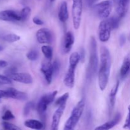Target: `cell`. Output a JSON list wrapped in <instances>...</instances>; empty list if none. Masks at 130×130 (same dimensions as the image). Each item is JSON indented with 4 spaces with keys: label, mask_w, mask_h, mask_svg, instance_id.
Returning <instances> with one entry per match:
<instances>
[{
    "label": "cell",
    "mask_w": 130,
    "mask_h": 130,
    "mask_svg": "<svg viewBox=\"0 0 130 130\" xmlns=\"http://www.w3.org/2000/svg\"><path fill=\"white\" fill-rule=\"evenodd\" d=\"M111 67V57L109 49L102 46L100 50V65L99 69L98 81L100 90L106 88L109 80Z\"/></svg>",
    "instance_id": "1"
},
{
    "label": "cell",
    "mask_w": 130,
    "mask_h": 130,
    "mask_svg": "<svg viewBox=\"0 0 130 130\" xmlns=\"http://www.w3.org/2000/svg\"><path fill=\"white\" fill-rule=\"evenodd\" d=\"M99 67V57L97 53V44L95 38L91 37L90 39V58H89L88 66L86 71V78L88 80L92 79L95 76L98 71Z\"/></svg>",
    "instance_id": "2"
},
{
    "label": "cell",
    "mask_w": 130,
    "mask_h": 130,
    "mask_svg": "<svg viewBox=\"0 0 130 130\" xmlns=\"http://www.w3.org/2000/svg\"><path fill=\"white\" fill-rule=\"evenodd\" d=\"M80 60V55L78 52H73L70 55L68 71L63 79L64 85L69 88H72L74 86L75 70Z\"/></svg>",
    "instance_id": "3"
},
{
    "label": "cell",
    "mask_w": 130,
    "mask_h": 130,
    "mask_svg": "<svg viewBox=\"0 0 130 130\" xmlns=\"http://www.w3.org/2000/svg\"><path fill=\"white\" fill-rule=\"evenodd\" d=\"M85 107V100L83 99L78 102L72 109L71 116L64 125V130H73L78 123Z\"/></svg>",
    "instance_id": "4"
},
{
    "label": "cell",
    "mask_w": 130,
    "mask_h": 130,
    "mask_svg": "<svg viewBox=\"0 0 130 130\" xmlns=\"http://www.w3.org/2000/svg\"><path fill=\"white\" fill-rule=\"evenodd\" d=\"M57 92V91H53L52 93L45 94L39 99L37 105V110L42 119L46 117V112L48 106L54 101Z\"/></svg>",
    "instance_id": "5"
},
{
    "label": "cell",
    "mask_w": 130,
    "mask_h": 130,
    "mask_svg": "<svg viewBox=\"0 0 130 130\" xmlns=\"http://www.w3.org/2000/svg\"><path fill=\"white\" fill-rule=\"evenodd\" d=\"M112 9V2L110 0L103 1L93 5L95 13L99 18L106 19L109 17Z\"/></svg>",
    "instance_id": "6"
},
{
    "label": "cell",
    "mask_w": 130,
    "mask_h": 130,
    "mask_svg": "<svg viewBox=\"0 0 130 130\" xmlns=\"http://www.w3.org/2000/svg\"><path fill=\"white\" fill-rule=\"evenodd\" d=\"M83 13V0H72V16L73 26L78 29L81 25Z\"/></svg>",
    "instance_id": "7"
},
{
    "label": "cell",
    "mask_w": 130,
    "mask_h": 130,
    "mask_svg": "<svg viewBox=\"0 0 130 130\" xmlns=\"http://www.w3.org/2000/svg\"><path fill=\"white\" fill-rule=\"evenodd\" d=\"M111 27L107 19H103L99 25V37L100 41L103 43L108 41L110 38Z\"/></svg>",
    "instance_id": "8"
},
{
    "label": "cell",
    "mask_w": 130,
    "mask_h": 130,
    "mask_svg": "<svg viewBox=\"0 0 130 130\" xmlns=\"http://www.w3.org/2000/svg\"><path fill=\"white\" fill-rule=\"evenodd\" d=\"M38 41L41 44H50L53 39L52 32L47 28H41L36 34Z\"/></svg>",
    "instance_id": "9"
},
{
    "label": "cell",
    "mask_w": 130,
    "mask_h": 130,
    "mask_svg": "<svg viewBox=\"0 0 130 130\" xmlns=\"http://www.w3.org/2000/svg\"><path fill=\"white\" fill-rule=\"evenodd\" d=\"M46 60V61H44L42 63L41 71L43 73L47 84L50 85L53 77V67H52V63H51L50 62L51 60Z\"/></svg>",
    "instance_id": "10"
},
{
    "label": "cell",
    "mask_w": 130,
    "mask_h": 130,
    "mask_svg": "<svg viewBox=\"0 0 130 130\" xmlns=\"http://www.w3.org/2000/svg\"><path fill=\"white\" fill-rule=\"evenodd\" d=\"M0 20L6 22L21 21L20 12L12 10H6L0 11Z\"/></svg>",
    "instance_id": "11"
},
{
    "label": "cell",
    "mask_w": 130,
    "mask_h": 130,
    "mask_svg": "<svg viewBox=\"0 0 130 130\" xmlns=\"http://www.w3.org/2000/svg\"><path fill=\"white\" fill-rule=\"evenodd\" d=\"M117 14L122 19L128 11L129 0H112Z\"/></svg>",
    "instance_id": "12"
},
{
    "label": "cell",
    "mask_w": 130,
    "mask_h": 130,
    "mask_svg": "<svg viewBox=\"0 0 130 130\" xmlns=\"http://www.w3.org/2000/svg\"><path fill=\"white\" fill-rule=\"evenodd\" d=\"M8 77L13 81L20 83L30 85L33 83V78L31 75L29 74V73H25V72H20V73L17 72H14Z\"/></svg>",
    "instance_id": "13"
},
{
    "label": "cell",
    "mask_w": 130,
    "mask_h": 130,
    "mask_svg": "<svg viewBox=\"0 0 130 130\" xmlns=\"http://www.w3.org/2000/svg\"><path fill=\"white\" fill-rule=\"evenodd\" d=\"M66 104H67V102L63 103V104L58 106V109L55 110V112L53 114L52 122V130H57L58 129V126H59L61 118H62V115L64 112L65 109H66Z\"/></svg>",
    "instance_id": "14"
},
{
    "label": "cell",
    "mask_w": 130,
    "mask_h": 130,
    "mask_svg": "<svg viewBox=\"0 0 130 130\" xmlns=\"http://www.w3.org/2000/svg\"><path fill=\"white\" fill-rule=\"evenodd\" d=\"M5 90L6 92V98H10L21 101H25L28 99V96L25 93L19 91L13 88H9Z\"/></svg>",
    "instance_id": "15"
},
{
    "label": "cell",
    "mask_w": 130,
    "mask_h": 130,
    "mask_svg": "<svg viewBox=\"0 0 130 130\" xmlns=\"http://www.w3.org/2000/svg\"><path fill=\"white\" fill-rule=\"evenodd\" d=\"M119 87V81H118L114 85L112 88L111 89V91H110L109 96V115H111L114 111V107L116 104V95L118 94V90Z\"/></svg>",
    "instance_id": "16"
},
{
    "label": "cell",
    "mask_w": 130,
    "mask_h": 130,
    "mask_svg": "<svg viewBox=\"0 0 130 130\" xmlns=\"http://www.w3.org/2000/svg\"><path fill=\"white\" fill-rule=\"evenodd\" d=\"M74 43V37L71 32L69 31L65 34L63 42V50L64 53H68L71 52Z\"/></svg>",
    "instance_id": "17"
},
{
    "label": "cell",
    "mask_w": 130,
    "mask_h": 130,
    "mask_svg": "<svg viewBox=\"0 0 130 130\" xmlns=\"http://www.w3.org/2000/svg\"><path fill=\"white\" fill-rule=\"evenodd\" d=\"M121 119V114L120 113H118L116 114L115 116L113 118L112 120L99 126L95 128V129H100V130H108L112 128L113 127L115 126L116 125L119 123V121Z\"/></svg>",
    "instance_id": "18"
},
{
    "label": "cell",
    "mask_w": 130,
    "mask_h": 130,
    "mask_svg": "<svg viewBox=\"0 0 130 130\" xmlns=\"http://www.w3.org/2000/svg\"><path fill=\"white\" fill-rule=\"evenodd\" d=\"M58 19L62 23H66L69 19L68 5L66 1H63L60 6L58 13Z\"/></svg>",
    "instance_id": "19"
},
{
    "label": "cell",
    "mask_w": 130,
    "mask_h": 130,
    "mask_svg": "<svg viewBox=\"0 0 130 130\" xmlns=\"http://www.w3.org/2000/svg\"><path fill=\"white\" fill-rule=\"evenodd\" d=\"M24 125L28 128L36 130H39L43 128L44 124L41 121L36 119H28L24 122Z\"/></svg>",
    "instance_id": "20"
},
{
    "label": "cell",
    "mask_w": 130,
    "mask_h": 130,
    "mask_svg": "<svg viewBox=\"0 0 130 130\" xmlns=\"http://www.w3.org/2000/svg\"><path fill=\"white\" fill-rule=\"evenodd\" d=\"M130 70V55L126 56L123 60V64L120 69L121 77L124 78L128 74Z\"/></svg>",
    "instance_id": "21"
},
{
    "label": "cell",
    "mask_w": 130,
    "mask_h": 130,
    "mask_svg": "<svg viewBox=\"0 0 130 130\" xmlns=\"http://www.w3.org/2000/svg\"><path fill=\"white\" fill-rule=\"evenodd\" d=\"M121 18L119 17V16H114L111 17L107 18V20L109 22V24H110V27H111L112 30H114V29H117L119 26L120 24V20Z\"/></svg>",
    "instance_id": "22"
},
{
    "label": "cell",
    "mask_w": 130,
    "mask_h": 130,
    "mask_svg": "<svg viewBox=\"0 0 130 130\" xmlns=\"http://www.w3.org/2000/svg\"><path fill=\"white\" fill-rule=\"evenodd\" d=\"M41 52L44 57L48 60H51L53 57V48L50 45H44L41 47Z\"/></svg>",
    "instance_id": "23"
},
{
    "label": "cell",
    "mask_w": 130,
    "mask_h": 130,
    "mask_svg": "<svg viewBox=\"0 0 130 130\" xmlns=\"http://www.w3.org/2000/svg\"><path fill=\"white\" fill-rule=\"evenodd\" d=\"M30 13H31V8L30 7H29V6H25V7H24L20 12L21 21L24 22L28 20L29 17L30 16Z\"/></svg>",
    "instance_id": "24"
},
{
    "label": "cell",
    "mask_w": 130,
    "mask_h": 130,
    "mask_svg": "<svg viewBox=\"0 0 130 130\" xmlns=\"http://www.w3.org/2000/svg\"><path fill=\"white\" fill-rule=\"evenodd\" d=\"M2 39L4 41L8 43H14V42L18 41L20 39V37L15 34H8L3 36Z\"/></svg>",
    "instance_id": "25"
},
{
    "label": "cell",
    "mask_w": 130,
    "mask_h": 130,
    "mask_svg": "<svg viewBox=\"0 0 130 130\" xmlns=\"http://www.w3.org/2000/svg\"><path fill=\"white\" fill-rule=\"evenodd\" d=\"M26 57L29 60L35 61L38 60L39 57V53L36 50H31L27 53Z\"/></svg>",
    "instance_id": "26"
},
{
    "label": "cell",
    "mask_w": 130,
    "mask_h": 130,
    "mask_svg": "<svg viewBox=\"0 0 130 130\" xmlns=\"http://www.w3.org/2000/svg\"><path fill=\"white\" fill-rule=\"evenodd\" d=\"M34 106L35 105H34V103L33 102L30 101L26 103V104H25L24 107V111H23L24 115L25 116H27L29 115L30 113V112L34 109Z\"/></svg>",
    "instance_id": "27"
},
{
    "label": "cell",
    "mask_w": 130,
    "mask_h": 130,
    "mask_svg": "<svg viewBox=\"0 0 130 130\" xmlns=\"http://www.w3.org/2000/svg\"><path fill=\"white\" fill-rule=\"evenodd\" d=\"M69 93H66L63 94V95L60 96V97L58 98L57 100L55 102V106H59L61 104H63V103L67 102V100L69 99Z\"/></svg>",
    "instance_id": "28"
},
{
    "label": "cell",
    "mask_w": 130,
    "mask_h": 130,
    "mask_svg": "<svg viewBox=\"0 0 130 130\" xmlns=\"http://www.w3.org/2000/svg\"><path fill=\"white\" fill-rule=\"evenodd\" d=\"M3 128L5 129H8V130H20V128L18 127L17 126L13 124L8 123V122L4 121L2 123Z\"/></svg>",
    "instance_id": "29"
},
{
    "label": "cell",
    "mask_w": 130,
    "mask_h": 130,
    "mask_svg": "<svg viewBox=\"0 0 130 130\" xmlns=\"http://www.w3.org/2000/svg\"><path fill=\"white\" fill-rule=\"evenodd\" d=\"M52 67H53V76H57L60 70V63L58 60H56L52 63Z\"/></svg>",
    "instance_id": "30"
},
{
    "label": "cell",
    "mask_w": 130,
    "mask_h": 130,
    "mask_svg": "<svg viewBox=\"0 0 130 130\" xmlns=\"http://www.w3.org/2000/svg\"><path fill=\"white\" fill-rule=\"evenodd\" d=\"M12 83L11 79L7 76L0 75V87L5 85H11Z\"/></svg>",
    "instance_id": "31"
},
{
    "label": "cell",
    "mask_w": 130,
    "mask_h": 130,
    "mask_svg": "<svg viewBox=\"0 0 130 130\" xmlns=\"http://www.w3.org/2000/svg\"><path fill=\"white\" fill-rule=\"evenodd\" d=\"M15 119V116H14L13 114L10 110H6L2 116V119L5 121L12 120V119Z\"/></svg>",
    "instance_id": "32"
},
{
    "label": "cell",
    "mask_w": 130,
    "mask_h": 130,
    "mask_svg": "<svg viewBox=\"0 0 130 130\" xmlns=\"http://www.w3.org/2000/svg\"><path fill=\"white\" fill-rule=\"evenodd\" d=\"M128 113L127 115L125 123H124V126H123V128L124 129H130V105L128 106Z\"/></svg>",
    "instance_id": "33"
},
{
    "label": "cell",
    "mask_w": 130,
    "mask_h": 130,
    "mask_svg": "<svg viewBox=\"0 0 130 130\" xmlns=\"http://www.w3.org/2000/svg\"><path fill=\"white\" fill-rule=\"evenodd\" d=\"M32 22L34 24L38 25H42L44 24V22L38 17H34L32 19Z\"/></svg>",
    "instance_id": "34"
},
{
    "label": "cell",
    "mask_w": 130,
    "mask_h": 130,
    "mask_svg": "<svg viewBox=\"0 0 130 130\" xmlns=\"http://www.w3.org/2000/svg\"><path fill=\"white\" fill-rule=\"evenodd\" d=\"M17 72V69L15 67H10V68H8V69H6V71H5V74L6 76H7L8 77L11 74L14 73V72Z\"/></svg>",
    "instance_id": "35"
},
{
    "label": "cell",
    "mask_w": 130,
    "mask_h": 130,
    "mask_svg": "<svg viewBox=\"0 0 130 130\" xmlns=\"http://www.w3.org/2000/svg\"><path fill=\"white\" fill-rule=\"evenodd\" d=\"M119 44H120L121 46H123L125 44L126 41V38L125 35L124 34H121L119 36Z\"/></svg>",
    "instance_id": "36"
},
{
    "label": "cell",
    "mask_w": 130,
    "mask_h": 130,
    "mask_svg": "<svg viewBox=\"0 0 130 130\" xmlns=\"http://www.w3.org/2000/svg\"><path fill=\"white\" fill-rule=\"evenodd\" d=\"M85 1H86V3L88 6L91 7V6H93L99 0H85Z\"/></svg>",
    "instance_id": "37"
},
{
    "label": "cell",
    "mask_w": 130,
    "mask_h": 130,
    "mask_svg": "<svg viewBox=\"0 0 130 130\" xmlns=\"http://www.w3.org/2000/svg\"><path fill=\"white\" fill-rule=\"evenodd\" d=\"M8 66V62L5 60H0V67L3 68V67H6Z\"/></svg>",
    "instance_id": "38"
},
{
    "label": "cell",
    "mask_w": 130,
    "mask_h": 130,
    "mask_svg": "<svg viewBox=\"0 0 130 130\" xmlns=\"http://www.w3.org/2000/svg\"><path fill=\"white\" fill-rule=\"evenodd\" d=\"M79 54H80V58H81V62H83L84 60H85V50H84L83 49L81 50V53H80Z\"/></svg>",
    "instance_id": "39"
},
{
    "label": "cell",
    "mask_w": 130,
    "mask_h": 130,
    "mask_svg": "<svg viewBox=\"0 0 130 130\" xmlns=\"http://www.w3.org/2000/svg\"><path fill=\"white\" fill-rule=\"evenodd\" d=\"M2 98H6V90H0V99Z\"/></svg>",
    "instance_id": "40"
},
{
    "label": "cell",
    "mask_w": 130,
    "mask_h": 130,
    "mask_svg": "<svg viewBox=\"0 0 130 130\" xmlns=\"http://www.w3.org/2000/svg\"><path fill=\"white\" fill-rule=\"evenodd\" d=\"M55 0H49V1L50 3H53V2H55Z\"/></svg>",
    "instance_id": "41"
},
{
    "label": "cell",
    "mask_w": 130,
    "mask_h": 130,
    "mask_svg": "<svg viewBox=\"0 0 130 130\" xmlns=\"http://www.w3.org/2000/svg\"><path fill=\"white\" fill-rule=\"evenodd\" d=\"M3 50V47L1 46H0V52H1V51H2Z\"/></svg>",
    "instance_id": "42"
}]
</instances>
